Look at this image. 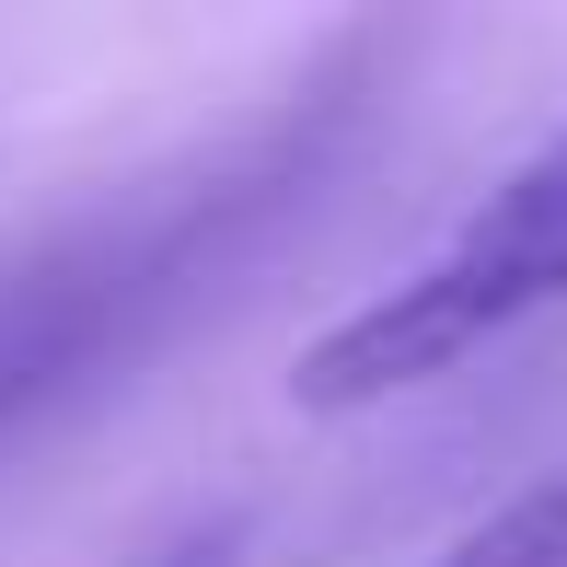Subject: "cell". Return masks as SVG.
Listing matches in <instances>:
<instances>
[{"instance_id":"6da1fadb","label":"cell","mask_w":567,"mask_h":567,"mask_svg":"<svg viewBox=\"0 0 567 567\" xmlns=\"http://www.w3.org/2000/svg\"><path fill=\"white\" fill-rule=\"evenodd\" d=\"M545 301H567V127L509 186H486L394 290H371L348 324H324V337L301 348L290 394L324 405V417L382 405V394H417V382L463 371L486 337L533 324Z\"/></svg>"},{"instance_id":"7a4b0ae2","label":"cell","mask_w":567,"mask_h":567,"mask_svg":"<svg viewBox=\"0 0 567 567\" xmlns=\"http://www.w3.org/2000/svg\"><path fill=\"white\" fill-rule=\"evenodd\" d=\"M441 567H567V463L522 498H498L475 533H452Z\"/></svg>"},{"instance_id":"3957f363","label":"cell","mask_w":567,"mask_h":567,"mask_svg":"<svg viewBox=\"0 0 567 567\" xmlns=\"http://www.w3.org/2000/svg\"><path fill=\"white\" fill-rule=\"evenodd\" d=\"M429 567H441V556H429Z\"/></svg>"}]
</instances>
